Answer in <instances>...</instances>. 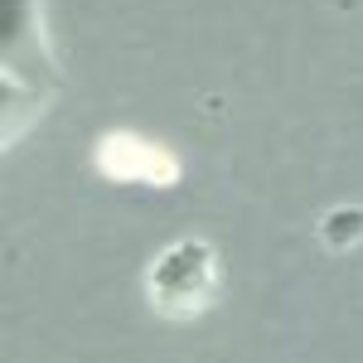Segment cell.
I'll list each match as a JSON object with an SVG mask.
<instances>
[{"instance_id":"1","label":"cell","mask_w":363,"mask_h":363,"mask_svg":"<svg viewBox=\"0 0 363 363\" xmlns=\"http://www.w3.org/2000/svg\"><path fill=\"white\" fill-rule=\"evenodd\" d=\"M320 233H325L330 247H354V242H363V208H339V213H330L320 223Z\"/></svg>"}]
</instances>
